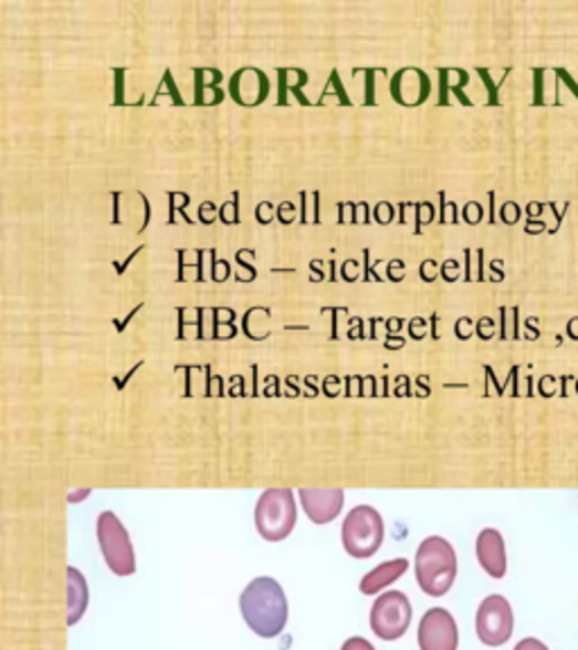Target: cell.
Instances as JSON below:
<instances>
[{
	"label": "cell",
	"mask_w": 578,
	"mask_h": 650,
	"mask_svg": "<svg viewBox=\"0 0 578 650\" xmlns=\"http://www.w3.org/2000/svg\"><path fill=\"white\" fill-rule=\"evenodd\" d=\"M240 610L246 626L262 639L279 637L285 630L290 617L285 589L272 576H258L244 587L240 596Z\"/></svg>",
	"instance_id": "6da1fadb"
},
{
	"label": "cell",
	"mask_w": 578,
	"mask_h": 650,
	"mask_svg": "<svg viewBox=\"0 0 578 650\" xmlns=\"http://www.w3.org/2000/svg\"><path fill=\"white\" fill-rule=\"evenodd\" d=\"M456 578V552L441 535H430L416 552V580L428 596H445Z\"/></svg>",
	"instance_id": "7a4b0ae2"
},
{
	"label": "cell",
	"mask_w": 578,
	"mask_h": 650,
	"mask_svg": "<svg viewBox=\"0 0 578 650\" xmlns=\"http://www.w3.org/2000/svg\"><path fill=\"white\" fill-rule=\"evenodd\" d=\"M255 528L267 542L290 537L296 526V497L292 488H270L255 502Z\"/></svg>",
	"instance_id": "3957f363"
},
{
	"label": "cell",
	"mask_w": 578,
	"mask_h": 650,
	"mask_svg": "<svg viewBox=\"0 0 578 650\" xmlns=\"http://www.w3.org/2000/svg\"><path fill=\"white\" fill-rule=\"evenodd\" d=\"M341 542L348 556L371 558L385 542V520L374 506H355L341 524Z\"/></svg>",
	"instance_id": "277c9868"
},
{
	"label": "cell",
	"mask_w": 578,
	"mask_h": 650,
	"mask_svg": "<svg viewBox=\"0 0 578 650\" xmlns=\"http://www.w3.org/2000/svg\"><path fill=\"white\" fill-rule=\"evenodd\" d=\"M97 542L104 563L116 576H132L136 572V556L132 537L116 513L104 511L97 517Z\"/></svg>",
	"instance_id": "5b68a950"
},
{
	"label": "cell",
	"mask_w": 578,
	"mask_h": 650,
	"mask_svg": "<svg viewBox=\"0 0 578 650\" xmlns=\"http://www.w3.org/2000/svg\"><path fill=\"white\" fill-rule=\"evenodd\" d=\"M411 623V604L398 589L380 594L371 608V630L385 639H400Z\"/></svg>",
	"instance_id": "8992f818"
},
{
	"label": "cell",
	"mask_w": 578,
	"mask_h": 650,
	"mask_svg": "<svg viewBox=\"0 0 578 650\" xmlns=\"http://www.w3.org/2000/svg\"><path fill=\"white\" fill-rule=\"evenodd\" d=\"M513 608L506 601V596L502 594H491L482 601L480 610H477V637L482 639V643L486 646H504L511 635H513Z\"/></svg>",
	"instance_id": "52a82bcc"
},
{
	"label": "cell",
	"mask_w": 578,
	"mask_h": 650,
	"mask_svg": "<svg viewBox=\"0 0 578 650\" xmlns=\"http://www.w3.org/2000/svg\"><path fill=\"white\" fill-rule=\"evenodd\" d=\"M418 648L420 650H456L459 628L454 617L445 608H432L418 623Z\"/></svg>",
	"instance_id": "ba28073f"
},
{
	"label": "cell",
	"mask_w": 578,
	"mask_h": 650,
	"mask_svg": "<svg viewBox=\"0 0 578 650\" xmlns=\"http://www.w3.org/2000/svg\"><path fill=\"white\" fill-rule=\"evenodd\" d=\"M391 99L404 108L423 106L432 95V80L423 69L404 66L389 80Z\"/></svg>",
	"instance_id": "9c48e42d"
},
{
	"label": "cell",
	"mask_w": 578,
	"mask_h": 650,
	"mask_svg": "<svg viewBox=\"0 0 578 650\" xmlns=\"http://www.w3.org/2000/svg\"><path fill=\"white\" fill-rule=\"evenodd\" d=\"M272 82L265 71L255 66L238 69L229 80V95L242 108H255L270 97Z\"/></svg>",
	"instance_id": "30bf717a"
},
{
	"label": "cell",
	"mask_w": 578,
	"mask_h": 650,
	"mask_svg": "<svg viewBox=\"0 0 578 650\" xmlns=\"http://www.w3.org/2000/svg\"><path fill=\"white\" fill-rule=\"evenodd\" d=\"M301 506L314 524H330L344 509L346 493L341 488H301Z\"/></svg>",
	"instance_id": "8fae6325"
},
{
	"label": "cell",
	"mask_w": 578,
	"mask_h": 650,
	"mask_svg": "<svg viewBox=\"0 0 578 650\" xmlns=\"http://www.w3.org/2000/svg\"><path fill=\"white\" fill-rule=\"evenodd\" d=\"M477 560L491 578L506 576V547L497 528H484L477 537Z\"/></svg>",
	"instance_id": "7c38bea8"
},
{
	"label": "cell",
	"mask_w": 578,
	"mask_h": 650,
	"mask_svg": "<svg viewBox=\"0 0 578 650\" xmlns=\"http://www.w3.org/2000/svg\"><path fill=\"white\" fill-rule=\"evenodd\" d=\"M195 106H218L224 102V91L220 88L224 75L220 69H195Z\"/></svg>",
	"instance_id": "4fadbf2b"
},
{
	"label": "cell",
	"mask_w": 578,
	"mask_h": 650,
	"mask_svg": "<svg viewBox=\"0 0 578 650\" xmlns=\"http://www.w3.org/2000/svg\"><path fill=\"white\" fill-rule=\"evenodd\" d=\"M276 77H279V97H276L279 106H287L290 97H294L301 106H312V102L303 93V86H307L309 82V75L303 69H279Z\"/></svg>",
	"instance_id": "5bb4252c"
},
{
	"label": "cell",
	"mask_w": 578,
	"mask_h": 650,
	"mask_svg": "<svg viewBox=\"0 0 578 650\" xmlns=\"http://www.w3.org/2000/svg\"><path fill=\"white\" fill-rule=\"evenodd\" d=\"M470 75L463 69H439V106H450L452 97H456L463 106H472V99L465 95V86Z\"/></svg>",
	"instance_id": "9a60e30c"
},
{
	"label": "cell",
	"mask_w": 578,
	"mask_h": 650,
	"mask_svg": "<svg viewBox=\"0 0 578 650\" xmlns=\"http://www.w3.org/2000/svg\"><path fill=\"white\" fill-rule=\"evenodd\" d=\"M409 569V560L407 558H396V560H389L380 567H376L374 572L366 574L359 583V589L361 594L366 596H374V594H380V589L389 587L391 583H396L404 572Z\"/></svg>",
	"instance_id": "2e32d148"
},
{
	"label": "cell",
	"mask_w": 578,
	"mask_h": 650,
	"mask_svg": "<svg viewBox=\"0 0 578 650\" xmlns=\"http://www.w3.org/2000/svg\"><path fill=\"white\" fill-rule=\"evenodd\" d=\"M66 574H69V621L66 623L73 628L86 612L88 585H86V578L80 569L69 567Z\"/></svg>",
	"instance_id": "e0dca14e"
},
{
	"label": "cell",
	"mask_w": 578,
	"mask_h": 650,
	"mask_svg": "<svg viewBox=\"0 0 578 650\" xmlns=\"http://www.w3.org/2000/svg\"><path fill=\"white\" fill-rule=\"evenodd\" d=\"M238 316L229 307H213V337L216 342H229L238 335Z\"/></svg>",
	"instance_id": "ac0fdd59"
},
{
	"label": "cell",
	"mask_w": 578,
	"mask_h": 650,
	"mask_svg": "<svg viewBox=\"0 0 578 650\" xmlns=\"http://www.w3.org/2000/svg\"><path fill=\"white\" fill-rule=\"evenodd\" d=\"M166 95H170V106H181V108L186 106V99L181 97V93H179V88H177V84H175L172 71H166V73H164V80L159 82V88H156V95L151 97L149 106H159L161 99H164Z\"/></svg>",
	"instance_id": "d6986e66"
},
{
	"label": "cell",
	"mask_w": 578,
	"mask_h": 650,
	"mask_svg": "<svg viewBox=\"0 0 578 650\" xmlns=\"http://www.w3.org/2000/svg\"><path fill=\"white\" fill-rule=\"evenodd\" d=\"M330 95H337V104H339V106H346V108L353 106V99L348 97V93H346V88H344V82H341L339 71H333V73H330V77H328V82H326V86H324V91H322V97H319L317 102H314V104H317V106H324L326 99H328Z\"/></svg>",
	"instance_id": "ffe728a7"
},
{
	"label": "cell",
	"mask_w": 578,
	"mask_h": 650,
	"mask_svg": "<svg viewBox=\"0 0 578 650\" xmlns=\"http://www.w3.org/2000/svg\"><path fill=\"white\" fill-rule=\"evenodd\" d=\"M355 73H361V82H364V97L361 104L364 106H378L376 99V91H378V73H387V71H378V69H355Z\"/></svg>",
	"instance_id": "44dd1931"
},
{
	"label": "cell",
	"mask_w": 578,
	"mask_h": 650,
	"mask_svg": "<svg viewBox=\"0 0 578 650\" xmlns=\"http://www.w3.org/2000/svg\"><path fill=\"white\" fill-rule=\"evenodd\" d=\"M168 199H170V217H168V224L170 227H175L177 222H179V212H181V220L186 222V224H195V220L192 217H188V212H186V206L190 203V197L186 195V192H168Z\"/></svg>",
	"instance_id": "7402d4cb"
},
{
	"label": "cell",
	"mask_w": 578,
	"mask_h": 650,
	"mask_svg": "<svg viewBox=\"0 0 578 650\" xmlns=\"http://www.w3.org/2000/svg\"><path fill=\"white\" fill-rule=\"evenodd\" d=\"M416 210V224H413V235H420L425 224H434V217H437V208L432 201H416L413 206Z\"/></svg>",
	"instance_id": "603a6c76"
},
{
	"label": "cell",
	"mask_w": 578,
	"mask_h": 650,
	"mask_svg": "<svg viewBox=\"0 0 578 650\" xmlns=\"http://www.w3.org/2000/svg\"><path fill=\"white\" fill-rule=\"evenodd\" d=\"M210 281L213 283H227L231 279V264L227 260H218V251L210 249Z\"/></svg>",
	"instance_id": "cb8c5ba5"
},
{
	"label": "cell",
	"mask_w": 578,
	"mask_h": 650,
	"mask_svg": "<svg viewBox=\"0 0 578 650\" xmlns=\"http://www.w3.org/2000/svg\"><path fill=\"white\" fill-rule=\"evenodd\" d=\"M220 222L227 227L240 224V192H235L233 199L220 206Z\"/></svg>",
	"instance_id": "d4e9b609"
},
{
	"label": "cell",
	"mask_w": 578,
	"mask_h": 650,
	"mask_svg": "<svg viewBox=\"0 0 578 650\" xmlns=\"http://www.w3.org/2000/svg\"><path fill=\"white\" fill-rule=\"evenodd\" d=\"M477 73H480L484 86L488 88V99H486V104H488V106H500V104H502V99H500V88H502V82H504L506 77H504L502 82H495V80H493V73H491L488 69H477Z\"/></svg>",
	"instance_id": "484cf974"
},
{
	"label": "cell",
	"mask_w": 578,
	"mask_h": 650,
	"mask_svg": "<svg viewBox=\"0 0 578 650\" xmlns=\"http://www.w3.org/2000/svg\"><path fill=\"white\" fill-rule=\"evenodd\" d=\"M439 203H441V210H439V224H456L459 222V208L454 201L445 199V192H439Z\"/></svg>",
	"instance_id": "4316f807"
},
{
	"label": "cell",
	"mask_w": 578,
	"mask_h": 650,
	"mask_svg": "<svg viewBox=\"0 0 578 650\" xmlns=\"http://www.w3.org/2000/svg\"><path fill=\"white\" fill-rule=\"evenodd\" d=\"M393 217H396V208H393V203H389V201H378V206L374 208V222L376 224H380V227H387V224H391L393 222Z\"/></svg>",
	"instance_id": "83f0119b"
},
{
	"label": "cell",
	"mask_w": 578,
	"mask_h": 650,
	"mask_svg": "<svg viewBox=\"0 0 578 650\" xmlns=\"http://www.w3.org/2000/svg\"><path fill=\"white\" fill-rule=\"evenodd\" d=\"M463 222L470 224V227H477L482 220H484V208L480 201H467L463 206Z\"/></svg>",
	"instance_id": "f1b7e54d"
},
{
	"label": "cell",
	"mask_w": 578,
	"mask_h": 650,
	"mask_svg": "<svg viewBox=\"0 0 578 650\" xmlns=\"http://www.w3.org/2000/svg\"><path fill=\"white\" fill-rule=\"evenodd\" d=\"M361 258H364V274H361V281L364 283H371V281H376V283H385V279L378 274L376 271V266H380V262H376V264H371V251L369 249H364L361 251Z\"/></svg>",
	"instance_id": "f546056e"
},
{
	"label": "cell",
	"mask_w": 578,
	"mask_h": 650,
	"mask_svg": "<svg viewBox=\"0 0 578 650\" xmlns=\"http://www.w3.org/2000/svg\"><path fill=\"white\" fill-rule=\"evenodd\" d=\"M276 208L279 206H274L272 201H260L258 208H255V222L262 224V227L272 224L276 220Z\"/></svg>",
	"instance_id": "4dcf8cb0"
},
{
	"label": "cell",
	"mask_w": 578,
	"mask_h": 650,
	"mask_svg": "<svg viewBox=\"0 0 578 650\" xmlns=\"http://www.w3.org/2000/svg\"><path fill=\"white\" fill-rule=\"evenodd\" d=\"M418 276L423 283H434L441 276V264L437 260H423V262H420Z\"/></svg>",
	"instance_id": "1f68e13d"
},
{
	"label": "cell",
	"mask_w": 578,
	"mask_h": 650,
	"mask_svg": "<svg viewBox=\"0 0 578 650\" xmlns=\"http://www.w3.org/2000/svg\"><path fill=\"white\" fill-rule=\"evenodd\" d=\"M246 253H249V249H240V251L235 253V264H238V266L244 271V276H242V279H238V283H251V281H255V276H258L255 266H251V264H246V262H244Z\"/></svg>",
	"instance_id": "d6a6232c"
},
{
	"label": "cell",
	"mask_w": 578,
	"mask_h": 650,
	"mask_svg": "<svg viewBox=\"0 0 578 650\" xmlns=\"http://www.w3.org/2000/svg\"><path fill=\"white\" fill-rule=\"evenodd\" d=\"M545 69H536L534 71V106H545L547 99H545Z\"/></svg>",
	"instance_id": "836d02e7"
},
{
	"label": "cell",
	"mask_w": 578,
	"mask_h": 650,
	"mask_svg": "<svg viewBox=\"0 0 578 650\" xmlns=\"http://www.w3.org/2000/svg\"><path fill=\"white\" fill-rule=\"evenodd\" d=\"M218 214H220V210H218V206L213 203V201H203L201 206H199V210H197V217H199V222L201 224H213L216 220H218Z\"/></svg>",
	"instance_id": "e575fe53"
},
{
	"label": "cell",
	"mask_w": 578,
	"mask_h": 650,
	"mask_svg": "<svg viewBox=\"0 0 578 650\" xmlns=\"http://www.w3.org/2000/svg\"><path fill=\"white\" fill-rule=\"evenodd\" d=\"M475 321H472L470 316H461L459 321H456V325H454V335H456V339H461V342H467L470 337H472V333H475Z\"/></svg>",
	"instance_id": "d590c367"
},
{
	"label": "cell",
	"mask_w": 578,
	"mask_h": 650,
	"mask_svg": "<svg viewBox=\"0 0 578 650\" xmlns=\"http://www.w3.org/2000/svg\"><path fill=\"white\" fill-rule=\"evenodd\" d=\"M125 75H127L125 69H118V71H116V77H114V88H116L114 106H125V104H127V99H125ZM127 106H129V104H127Z\"/></svg>",
	"instance_id": "8d00e7d4"
},
{
	"label": "cell",
	"mask_w": 578,
	"mask_h": 650,
	"mask_svg": "<svg viewBox=\"0 0 578 650\" xmlns=\"http://www.w3.org/2000/svg\"><path fill=\"white\" fill-rule=\"evenodd\" d=\"M475 333L482 342H488L493 335H495V321L491 316H482L475 325Z\"/></svg>",
	"instance_id": "74e56055"
},
{
	"label": "cell",
	"mask_w": 578,
	"mask_h": 650,
	"mask_svg": "<svg viewBox=\"0 0 578 650\" xmlns=\"http://www.w3.org/2000/svg\"><path fill=\"white\" fill-rule=\"evenodd\" d=\"M276 217H279V222H281V224L290 227V224L296 220V206H294L292 201H283V203L276 208Z\"/></svg>",
	"instance_id": "f35d334b"
},
{
	"label": "cell",
	"mask_w": 578,
	"mask_h": 650,
	"mask_svg": "<svg viewBox=\"0 0 578 650\" xmlns=\"http://www.w3.org/2000/svg\"><path fill=\"white\" fill-rule=\"evenodd\" d=\"M459 269H461V264H459L456 260H445V262L441 264V279H443L445 283H454V281H459Z\"/></svg>",
	"instance_id": "ab89813d"
},
{
	"label": "cell",
	"mask_w": 578,
	"mask_h": 650,
	"mask_svg": "<svg viewBox=\"0 0 578 650\" xmlns=\"http://www.w3.org/2000/svg\"><path fill=\"white\" fill-rule=\"evenodd\" d=\"M425 328H428V321L420 318V316H413L409 318V335L411 339H425Z\"/></svg>",
	"instance_id": "60d3db41"
},
{
	"label": "cell",
	"mask_w": 578,
	"mask_h": 650,
	"mask_svg": "<svg viewBox=\"0 0 578 650\" xmlns=\"http://www.w3.org/2000/svg\"><path fill=\"white\" fill-rule=\"evenodd\" d=\"M355 201H344L337 203L339 208V224H355Z\"/></svg>",
	"instance_id": "b9f144b4"
},
{
	"label": "cell",
	"mask_w": 578,
	"mask_h": 650,
	"mask_svg": "<svg viewBox=\"0 0 578 650\" xmlns=\"http://www.w3.org/2000/svg\"><path fill=\"white\" fill-rule=\"evenodd\" d=\"M364 318L361 316H353V318H348V339H366V333H364Z\"/></svg>",
	"instance_id": "7bdbcfd3"
},
{
	"label": "cell",
	"mask_w": 578,
	"mask_h": 650,
	"mask_svg": "<svg viewBox=\"0 0 578 650\" xmlns=\"http://www.w3.org/2000/svg\"><path fill=\"white\" fill-rule=\"evenodd\" d=\"M322 312H330L333 316V333H330V339L337 342L339 339V316L348 314V307H324Z\"/></svg>",
	"instance_id": "ee69618b"
},
{
	"label": "cell",
	"mask_w": 578,
	"mask_h": 650,
	"mask_svg": "<svg viewBox=\"0 0 578 650\" xmlns=\"http://www.w3.org/2000/svg\"><path fill=\"white\" fill-rule=\"evenodd\" d=\"M341 650H376V646L369 639H364V637H350V639L344 641Z\"/></svg>",
	"instance_id": "f6af8a7d"
},
{
	"label": "cell",
	"mask_w": 578,
	"mask_h": 650,
	"mask_svg": "<svg viewBox=\"0 0 578 650\" xmlns=\"http://www.w3.org/2000/svg\"><path fill=\"white\" fill-rule=\"evenodd\" d=\"M355 269H359V262L357 260H346L344 264H341V279L346 281V283H355L357 279H359V274Z\"/></svg>",
	"instance_id": "bcb514c9"
},
{
	"label": "cell",
	"mask_w": 578,
	"mask_h": 650,
	"mask_svg": "<svg viewBox=\"0 0 578 650\" xmlns=\"http://www.w3.org/2000/svg\"><path fill=\"white\" fill-rule=\"evenodd\" d=\"M389 281L391 283H402L404 281V262L402 260H391L389 262Z\"/></svg>",
	"instance_id": "7dc6e473"
},
{
	"label": "cell",
	"mask_w": 578,
	"mask_h": 650,
	"mask_svg": "<svg viewBox=\"0 0 578 650\" xmlns=\"http://www.w3.org/2000/svg\"><path fill=\"white\" fill-rule=\"evenodd\" d=\"M369 210H371L369 203H366V201H359V203L355 206V224H359V222H361V224H369V222H371V217H374V214H369Z\"/></svg>",
	"instance_id": "c3c4849f"
},
{
	"label": "cell",
	"mask_w": 578,
	"mask_h": 650,
	"mask_svg": "<svg viewBox=\"0 0 578 650\" xmlns=\"http://www.w3.org/2000/svg\"><path fill=\"white\" fill-rule=\"evenodd\" d=\"M554 73H556V77H558V82H560V84H565V86H567V88H569V91H571V95H574V97H576V102H578V84H576V82H574V77H571V75H569V73H567V71H563V69H556V71H554Z\"/></svg>",
	"instance_id": "681fc988"
},
{
	"label": "cell",
	"mask_w": 578,
	"mask_h": 650,
	"mask_svg": "<svg viewBox=\"0 0 578 650\" xmlns=\"http://www.w3.org/2000/svg\"><path fill=\"white\" fill-rule=\"evenodd\" d=\"M206 368V373H208V396H220L222 394V377H216V375H210V366H203Z\"/></svg>",
	"instance_id": "f907efd6"
},
{
	"label": "cell",
	"mask_w": 578,
	"mask_h": 650,
	"mask_svg": "<svg viewBox=\"0 0 578 650\" xmlns=\"http://www.w3.org/2000/svg\"><path fill=\"white\" fill-rule=\"evenodd\" d=\"M515 650H549L540 639H534V637H527V639H522L517 646H515Z\"/></svg>",
	"instance_id": "816d5d0a"
},
{
	"label": "cell",
	"mask_w": 578,
	"mask_h": 650,
	"mask_svg": "<svg viewBox=\"0 0 578 650\" xmlns=\"http://www.w3.org/2000/svg\"><path fill=\"white\" fill-rule=\"evenodd\" d=\"M206 255H208V251L197 249V264H195V269H197V281H199V283L206 281V274H203V258H206Z\"/></svg>",
	"instance_id": "f5cc1de1"
},
{
	"label": "cell",
	"mask_w": 578,
	"mask_h": 650,
	"mask_svg": "<svg viewBox=\"0 0 578 650\" xmlns=\"http://www.w3.org/2000/svg\"><path fill=\"white\" fill-rule=\"evenodd\" d=\"M140 251H143V247H138V249H136V251H134V253H132V255H129L125 262H114V266H116V274H125V269L132 264V260H134V258H136Z\"/></svg>",
	"instance_id": "db71d44e"
},
{
	"label": "cell",
	"mask_w": 578,
	"mask_h": 650,
	"mask_svg": "<svg viewBox=\"0 0 578 650\" xmlns=\"http://www.w3.org/2000/svg\"><path fill=\"white\" fill-rule=\"evenodd\" d=\"M463 253H465V274H463V281H465V283H470V281H475V276L470 274V271H472V264H470V260H472V253H475V251L465 249Z\"/></svg>",
	"instance_id": "11a10c76"
},
{
	"label": "cell",
	"mask_w": 578,
	"mask_h": 650,
	"mask_svg": "<svg viewBox=\"0 0 578 650\" xmlns=\"http://www.w3.org/2000/svg\"><path fill=\"white\" fill-rule=\"evenodd\" d=\"M404 346V339L402 337H393V335H387V342H385V348L387 350H400Z\"/></svg>",
	"instance_id": "9f6ffc18"
},
{
	"label": "cell",
	"mask_w": 578,
	"mask_h": 650,
	"mask_svg": "<svg viewBox=\"0 0 578 650\" xmlns=\"http://www.w3.org/2000/svg\"><path fill=\"white\" fill-rule=\"evenodd\" d=\"M385 323H387V333L393 335V333H398L402 328L404 318H385Z\"/></svg>",
	"instance_id": "6f0895ef"
},
{
	"label": "cell",
	"mask_w": 578,
	"mask_h": 650,
	"mask_svg": "<svg viewBox=\"0 0 578 650\" xmlns=\"http://www.w3.org/2000/svg\"><path fill=\"white\" fill-rule=\"evenodd\" d=\"M120 197H123V192H114V224L116 227L123 224V220H120Z\"/></svg>",
	"instance_id": "680465c9"
},
{
	"label": "cell",
	"mask_w": 578,
	"mask_h": 650,
	"mask_svg": "<svg viewBox=\"0 0 578 650\" xmlns=\"http://www.w3.org/2000/svg\"><path fill=\"white\" fill-rule=\"evenodd\" d=\"M312 201H314V212H312V224H319L322 217H319V192H312Z\"/></svg>",
	"instance_id": "91938a15"
},
{
	"label": "cell",
	"mask_w": 578,
	"mask_h": 650,
	"mask_svg": "<svg viewBox=\"0 0 578 650\" xmlns=\"http://www.w3.org/2000/svg\"><path fill=\"white\" fill-rule=\"evenodd\" d=\"M475 253H477V271H480V274H477V281L484 283V281H486V274H484V249H480V251H475Z\"/></svg>",
	"instance_id": "94428289"
},
{
	"label": "cell",
	"mask_w": 578,
	"mask_h": 650,
	"mask_svg": "<svg viewBox=\"0 0 578 650\" xmlns=\"http://www.w3.org/2000/svg\"><path fill=\"white\" fill-rule=\"evenodd\" d=\"M307 192H301V224L307 227Z\"/></svg>",
	"instance_id": "6125c7cd"
},
{
	"label": "cell",
	"mask_w": 578,
	"mask_h": 650,
	"mask_svg": "<svg viewBox=\"0 0 578 650\" xmlns=\"http://www.w3.org/2000/svg\"><path fill=\"white\" fill-rule=\"evenodd\" d=\"M500 316H502V333H500V339L506 342V339H511V335H508V331H506V307H500Z\"/></svg>",
	"instance_id": "be15d7a7"
},
{
	"label": "cell",
	"mask_w": 578,
	"mask_h": 650,
	"mask_svg": "<svg viewBox=\"0 0 578 650\" xmlns=\"http://www.w3.org/2000/svg\"><path fill=\"white\" fill-rule=\"evenodd\" d=\"M488 199H491V212H488V222H491V224H495L497 220H495V192H493V190L488 192Z\"/></svg>",
	"instance_id": "e7e4bbea"
},
{
	"label": "cell",
	"mask_w": 578,
	"mask_h": 650,
	"mask_svg": "<svg viewBox=\"0 0 578 650\" xmlns=\"http://www.w3.org/2000/svg\"><path fill=\"white\" fill-rule=\"evenodd\" d=\"M430 323H432V337H434V339H439V337H441V333H439V328H437V323H439V314H432V316H430Z\"/></svg>",
	"instance_id": "03108f58"
}]
</instances>
